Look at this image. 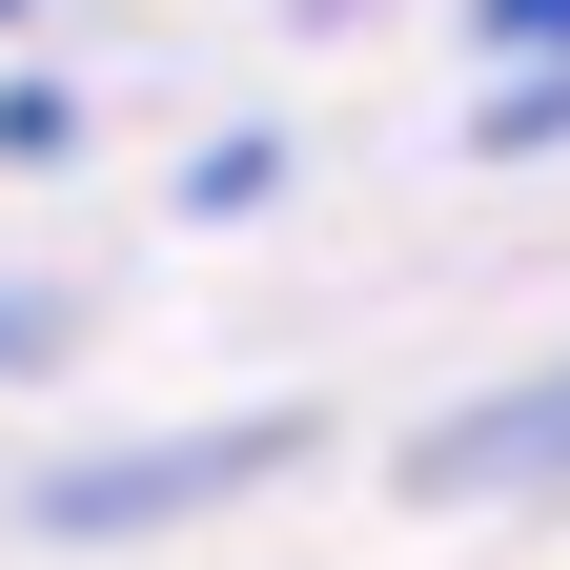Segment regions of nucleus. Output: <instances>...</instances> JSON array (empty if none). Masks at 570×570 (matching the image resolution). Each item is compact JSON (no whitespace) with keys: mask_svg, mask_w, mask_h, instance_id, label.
<instances>
[{"mask_svg":"<svg viewBox=\"0 0 570 570\" xmlns=\"http://www.w3.org/2000/svg\"><path fill=\"white\" fill-rule=\"evenodd\" d=\"M407 469H428V489H530V469H570V367H550L530 407H469V428H428Z\"/></svg>","mask_w":570,"mask_h":570,"instance_id":"obj_1","label":"nucleus"}]
</instances>
